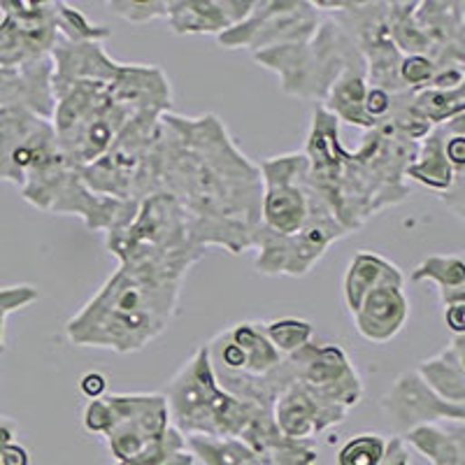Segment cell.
<instances>
[{"label": "cell", "instance_id": "obj_1", "mask_svg": "<svg viewBox=\"0 0 465 465\" xmlns=\"http://www.w3.org/2000/svg\"><path fill=\"white\" fill-rule=\"evenodd\" d=\"M261 173L217 114L161 116L149 152L147 196L180 203L205 249L240 256L254 249L261 226Z\"/></svg>", "mask_w": 465, "mask_h": 465}, {"label": "cell", "instance_id": "obj_2", "mask_svg": "<svg viewBox=\"0 0 465 465\" xmlns=\"http://www.w3.org/2000/svg\"><path fill=\"white\" fill-rule=\"evenodd\" d=\"M0 182L15 184L35 210L77 217L89 231H114L138 210L135 201L94 193L58 149L52 122L15 107H0Z\"/></svg>", "mask_w": 465, "mask_h": 465}, {"label": "cell", "instance_id": "obj_3", "mask_svg": "<svg viewBox=\"0 0 465 465\" xmlns=\"http://www.w3.org/2000/svg\"><path fill=\"white\" fill-rule=\"evenodd\" d=\"M189 270L156 263H119L94 296L68 319L74 347L135 354L165 333L180 312Z\"/></svg>", "mask_w": 465, "mask_h": 465}, {"label": "cell", "instance_id": "obj_4", "mask_svg": "<svg viewBox=\"0 0 465 465\" xmlns=\"http://www.w3.org/2000/svg\"><path fill=\"white\" fill-rule=\"evenodd\" d=\"M417 144L393 131L391 124L381 122L372 131H365L354 152H344L328 207L349 232L359 231L386 207L407 201L410 182L405 180V170L412 163Z\"/></svg>", "mask_w": 465, "mask_h": 465}, {"label": "cell", "instance_id": "obj_5", "mask_svg": "<svg viewBox=\"0 0 465 465\" xmlns=\"http://www.w3.org/2000/svg\"><path fill=\"white\" fill-rule=\"evenodd\" d=\"M323 19L310 40L286 47L252 54L261 68L280 80L282 94L323 105L328 91L347 68L365 64L351 28L335 12H322Z\"/></svg>", "mask_w": 465, "mask_h": 465}, {"label": "cell", "instance_id": "obj_6", "mask_svg": "<svg viewBox=\"0 0 465 465\" xmlns=\"http://www.w3.org/2000/svg\"><path fill=\"white\" fill-rule=\"evenodd\" d=\"M170 423L182 435H210V438H242L249 423L270 407L240 401L219 386L212 371L207 347H201L174 372L165 384Z\"/></svg>", "mask_w": 465, "mask_h": 465}, {"label": "cell", "instance_id": "obj_7", "mask_svg": "<svg viewBox=\"0 0 465 465\" xmlns=\"http://www.w3.org/2000/svg\"><path fill=\"white\" fill-rule=\"evenodd\" d=\"M105 247L116 263H156L184 270L207 254L193 219L168 193L140 201L131 222L105 232Z\"/></svg>", "mask_w": 465, "mask_h": 465}, {"label": "cell", "instance_id": "obj_8", "mask_svg": "<svg viewBox=\"0 0 465 465\" xmlns=\"http://www.w3.org/2000/svg\"><path fill=\"white\" fill-rule=\"evenodd\" d=\"M54 135L65 161L77 170L101 159L133 119L131 112L114 101L107 84L98 82L54 86Z\"/></svg>", "mask_w": 465, "mask_h": 465}, {"label": "cell", "instance_id": "obj_9", "mask_svg": "<svg viewBox=\"0 0 465 465\" xmlns=\"http://www.w3.org/2000/svg\"><path fill=\"white\" fill-rule=\"evenodd\" d=\"M161 116L135 114L101 159L80 170L82 180L94 193L116 201H144L149 152L159 133Z\"/></svg>", "mask_w": 465, "mask_h": 465}, {"label": "cell", "instance_id": "obj_10", "mask_svg": "<svg viewBox=\"0 0 465 465\" xmlns=\"http://www.w3.org/2000/svg\"><path fill=\"white\" fill-rule=\"evenodd\" d=\"M261 173V231L272 235H296L310 223L322 196L310 184L307 159L302 152L268 156L259 163Z\"/></svg>", "mask_w": 465, "mask_h": 465}, {"label": "cell", "instance_id": "obj_11", "mask_svg": "<svg viewBox=\"0 0 465 465\" xmlns=\"http://www.w3.org/2000/svg\"><path fill=\"white\" fill-rule=\"evenodd\" d=\"M322 19L319 7L307 0H254L247 19L222 33L217 43L223 49H249L259 54L305 43L317 33Z\"/></svg>", "mask_w": 465, "mask_h": 465}, {"label": "cell", "instance_id": "obj_12", "mask_svg": "<svg viewBox=\"0 0 465 465\" xmlns=\"http://www.w3.org/2000/svg\"><path fill=\"white\" fill-rule=\"evenodd\" d=\"M351 232L335 219L326 203L317 207L314 217L296 235L282 238L272 232L256 231L254 268L268 277H305L326 256L328 247Z\"/></svg>", "mask_w": 465, "mask_h": 465}, {"label": "cell", "instance_id": "obj_13", "mask_svg": "<svg viewBox=\"0 0 465 465\" xmlns=\"http://www.w3.org/2000/svg\"><path fill=\"white\" fill-rule=\"evenodd\" d=\"M61 0H0V68H19L52 56Z\"/></svg>", "mask_w": 465, "mask_h": 465}, {"label": "cell", "instance_id": "obj_14", "mask_svg": "<svg viewBox=\"0 0 465 465\" xmlns=\"http://www.w3.org/2000/svg\"><path fill=\"white\" fill-rule=\"evenodd\" d=\"M105 401L112 410L105 442L114 463L143 454L173 426L163 393H107Z\"/></svg>", "mask_w": 465, "mask_h": 465}, {"label": "cell", "instance_id": "obj_15", "mask_svg": "<svg viewBox=\"0 0 465 465\" xmlns=\"http://www.w3.org/2000/svg\"><path fill=\"white\" fill-rule=\"evenodd\" d=\"M205 347L222 389L238 381L265 377L284 359L265 338L261 322L232 323L231 328L214 335Z\"/></svg>", "mask_w": 465, "mask_h": 465}, {"label": "cell", "instance_id": "obj_16", "mask_svg": "<svg viewBox=\"0 0 465 465\" xmlns=\"http://www.w3.org/2000/svg\"><path fill=\"white\" fill-rule=\"evenodd\" d=\"M293 361V381H301L312 389L323 401L354 410L363 401V380L356 365L340 344L310 342L291 354Z\"/></svg>", "mask_w": 465, "mask_h": 465}, {"label": "cell", "instance_id": "obj_17", "mask_svg": "<svg viewBox=\"0 0 465 465\" xmlns=\"http://www.w3.org/2000/svg\"><path fill=\"white\" fill-rule=\"evenodd\" d=\"M381 412L386 414L398 438L429 423L465 421V405L440 398L417 371H407L396 377L391 389L381 396Z\"/></svg>", "mask_w": 465, "mask_h": 465}, {"label": "cell", "instance_id": "obj_18", "mask_svg": "<svg viewBox=\"0 0 465 465\" xmlns=\"http://www.w3.org/2000/svg\"><path fill=\"white\" fill-rule=\"evenodd\" d=\"M347 414L349 410L342 405L323 401L301 381H291L272 402V421L277 430L296 442H310L319 433L335 429L347 421Z\"/></svg>", "mask_w": 465, "mask_h": 465}, {"label": "cell", "instance_id": "obj_19", "mask_svg": "<svg viewBox=\"0 0 465 465\" xmlns=\"http://www.w3.org/2000/svg\"><path fill=\"white\" fill-rule=\"evenodd\" d=\"M107 89L114 95V101L126 107L133 116L173 112V84L161 65L122 64Z\"/></svg>", "mask_w": 465, "mask_h": 465}, {"label": "cell", "instance_id": "obj_20", "mask_svg": "<svg viewBox=\"0 0 465 465\" xmlns=\"http://www.w3.org/2000/svg\"><path fill=\"white\" fill-rule=\"evenodd\" d=\"M405 180L435 191L456 217L463 219V174H456L444 153V126L433 128L417 144L412 163L405 170Z\"/></svg>", "mask_w": 465, "mask_h": 465}, {"label": "cell", "instance_id": "obj_21", "mask_svg": "<svg viewBox=\"0 0 465 465\" xmlns=\"http://www.w3.org/2000/svg\"><path fill=\"white\" fill-rule=\"evenodd\" d=\"M254 0H168L165 22L174 35H222L244 22Z\"/></svg>", "mask_w": 465, "mask_h": 465}, {"label": "cell", "instance_id": "obj_22", "mask_svg": "<svg viewBox=\"0 0 465 465\" xmlns=\"http://www.w3.org/2000/svg\"><path fill=\"white\" fill-rule=\"evenodd\" d=\"M54 105L56 98L52 56L19 68H0V107L31 112L52 122Z\"/></svg>", "mask_w": 465, "mask_h": 465}, {"label": "cell", "instance_id": "obj_23", "mask_svg": "<svg viewBox=\"0 0 465 465\" xmlns=\"http://www.w3.org/2000/svg\"><path fill=\"white\" fill-rule=\"evenodd\" d=\"M54 86L70 84V82H98L110 84L116 77L122 64L107 54L105 43L84 40V43H68L56 40L52 52Z\"/></svg>", "mask_w": 465, "mask_h": 465}, {"label": "cell", "instance_id": "obj_24", "mask_svg": "<svg viewBox=\"0 0 465 465\" xmlns=\"http://www.w3.org/2000/svg\"><path fill=\"white\" fill-rule=\"evenodd\" d=\"M356 333L372 344L391 342L410 319L405 286H377L363 298L354 314Z\"/></svg>", "mask_w": 465, "mask_h": 465}, {"label": "cell", "instance_id": "obj_25", "mask_svg": "<svg viewBox=\"0 0 465 465\" xmlns=\"http://www.w3.org/2000/svg\"><path fill=\"white\" fill-rule=\"evenodd\" d=\"M377 286H405V275L386 256L361 249L351 256L342 277V301L347 312L354 314L363 298Z\"/></svg>", "mask_w": 465, "mask_h": 465}, {"label": "cell", "instance_id": "obj_26", "mask_svg": "<svg viewBox=\"0 0 465 465\" xmlns=\"http://www.w3.org/2000/svg\"><path fill=\"white\" fill-rule=\"evenodd\" d=\"M402 442L430 465H465V421L429 423L407 430Z\"/></svg>", "mask_w": 465, "mask_h": 465}, {"label": "cell", "instance_id": "obj_27", "mask_svg": "<svg viewBox=\"0 0 465 465\" xmlns=\"http://www.w3.org/2000/svg\"><path fill=\"white\" fill-rule=\"evenodd\" d=\"M417 372L440 398L465 405V335L451 338L440 354L421 361Z\"/></svg>", "mask_w": 465, "mask_h": 465}, {"label": "cell", "instance_id": "obj_28", "mask_svg": "<svg viewBox=\"0 0 465 465\" xmlns=\"http://www.w3.org/2000/svg\"><path fill=\"white\" fill-rule=\"evenodd\" d=\"M365 94H368V73H365V64H361L340 74L322 107H326L340 124L372 131L375 124L365 114Z\"/></svg>", "mask_w": 465, "mask_h": 465}, {"label": "cell", "instance_id": "obj_29", "mask_svg": "<svg viewBox=\"0 0 465 465\" xmlns=\"http://www.w3.org/2000/svg\"><path fill=\"white\" fill-rule=\"evenodd\" d=\"M412 282H433L442 307L465 302V263L459 254H430L410 272Z\"/></svg>", "mask_w": 465, "mask_h": 465}, {"label": "cell", "instance_id": "obj_30", "mask_svg": "<svg viewBox=\"0 0 465 465\" xmlns=\"http://www.w3.org/2000/svg\"><path fill=\"white\" fill-rule=\"evenodd\" d=\"M186 447L201 465H272L240 438L186 435Z\"/></svg>", "mask_w": 465, "mask_h": 465}, {"label": "cell", "instance_id": "obj_31", "mask_svg": "<svg viewBox=\"0 0 465 465\" xmlns=\"http://www.w3.org/2000/svg\"><path fill=\"white\" fill-rule=\"evenodd\" d=\"M412 107L429 126H444L465 114V84L456 89L412 91Z\"/></svg>", "mask_w": 465, "mask_h": 465}, {"label": "cell", "instance_id": "obj_32", "mask_svg": "<svg viewBox=\"0 0 465 465\" xmlns=\"http://www.w3.org/2000/svg\"><path fill=\"white\" fill-rule=\"evenodd\" d=\"M263 333L282 356H291L301 351L305 344L312 342L314 326L305 319L282 317L272 319V322H263Z\"/></svg>", "mask_w": 465, "mask_h": 465}, {"label": "cell", "instance_id": "obj_33", "mask_svg": "<svg viewBox=\"0 0 465 465\" xmlns=\"http://www.w3.org/2000/svg\"><path fill=\"white\" fill-rule=\"evenodd\" d=\"M389 438L381 433H356L338 450L335 465H380Z\"/></svg>", "mask_w": 465, "mask_h": 465}, {"label": "cell", "instance_id": "obj_34", "mask_svg": "<svg viewBox=\"0 0 465 465\" xmlns=\"http://www.w3.org/2000/svg\"><path fill=\"white\" fill-rule=\"evenodd\" d=\"M438 73V65L429 56H423V54L402 56L401 65H398V77H401V84L405 86V91L429 89Z\"/></svg>", "mask_w": 465, "mask_h": 465}, {"label": "cell", "instance_id": "obj_35", "mask_svg": "<svg viewBox=\"0 0 465 465\" xmlns=\"http://www.w3.org/2000/svg\"><path fill=\"white\" fill-rule=\"evenodd\" d=\"M37 298H40V293H37V289L33 284H15L0 289V354L5 351L7 317L24 310V307H28L31 302H35Z\"/></svg>", "mask_w": 465, "mask_h": 465}, {"label": "cell", "instance_id": "obj_36", "mask_svg": "<svg viewBox=\"0 0 465 465\" xmlns=\"http://www.w3.org/2000/svg\"><path fill=\"white\" fill-rule=\"evenodd\" d=\"M116 16L131 24H149L156 19H165L168 0H149V3H131V0H112L105 3Z\"/></svg>", "mask_w": 465, "mask_h": 465}, {"label": "cell", "instance_id": "obj_37", "mask_svg": "<svg viewBox=\"0 0 465 465\" xmlns=\"http://www.w3.org/2000/svg\"><path fill=\"white\" fill-rule=\"evenodd\" d=\"M186 447V438L180 433V430L170 426L168 433L159 440V442H153L152 447L138 454L135 459L124 460V463H114V465H161V460L165 459L168 454H173L174 450H182Z\"/></svg>", "mask_w": 465, "mask_h": 465}, {"label": "cell", "instance_id": "obj_38", "mask_svg": "<svg viewBox=\"0 0 465 465\" xmlns=\"http://www.w3.org/2000/svg\"><path fill=\"white\" fill-rule=\"evenodd\" d=\"M82 426H84L86 433L101 435V438H105L112 429L110 402H107L105 398H98V401H86L84 410H82Z\"/></svg>", "mask_w": 465, "mask_h": 465}, {"label": "cell", "instance_id": "obj_39", "mask_svg": "<svg viewBox=\"0 0 465 465\" xmlns=\"http://www.w3.org/2000/svg\"><path fill=\"white\" fill-rule=\"evenodd\" d=\"M80 391L84 393L89 401H98V398L107 396V377L98 371H89L80 377Z\"/></svg>", "mask_w": 465, "mask_h": 465}, {"label": "cell", "instance_id": "obj_40", "mask_svg": "<svg viewBox=\"0 0 465 465\" xmlns=\"http://www.w3.org/2000/svg\"><path fill=\"white\" fill-rule=\"evenodd\" d=\"M380 465H412V460H410V447L402 442V438H398V435L389 438L386 454Z\"/></svg>", "mask_w": 465, "mask_h": 465}, {"label": "cell", "instance_id": "obj_41", "mask_svg": "<svg viewBox=\"0 0 465 465\" xmlns=\"http://www.w3.org/2000/svg\"><path fill=\"white\" fill-rule=\"evenodd\" d=\"M444 323H447V328H450L451 338L465 335V302L444 307Z\"/></svg>", "mask_w": 465, "mask_h": 465}, {"label": "cell", "instance_id": "obj_42", "mask_svg": "<svg viewBox=\"0 0 465 465\" xmlns=\"http://www.w3.org/2000/svg\"><path fill=\"white\" fill-rule=\"evenodd\" d=\"M0 465H31V454L22 442H10L0 454Z\"/></svg>", "mask_w": 465, "mask_h": 465}, {"label": "cell", "instance_id": "obj_43", "mask_svg": "<svg viewBox=\"0 0 465 465\" xmlns=\"http://www.w3.org/2000/svg\"><path fill=\"white\" fill-rule=\"evenodd\" d=\"M16 440V423L10 417H0V454L7 444Z\"/></svg>", "mask_w": 465, "mask_h": 465}, {"label": "cell", "instance_id": "obj_44", "mask_svg": "<svg viewBox=\"0 0 465 465\" xmlns=\"http://www.w3.org/2000/svg\"><path fill=\"white\" fill-rule=\"evenodd\" d=\"M161 465H196V459L189 451V447H182V450H174L173 454L165 456Z\"/></svg>", "mask_w": 465, "mask_h": 465}]
</instances>
